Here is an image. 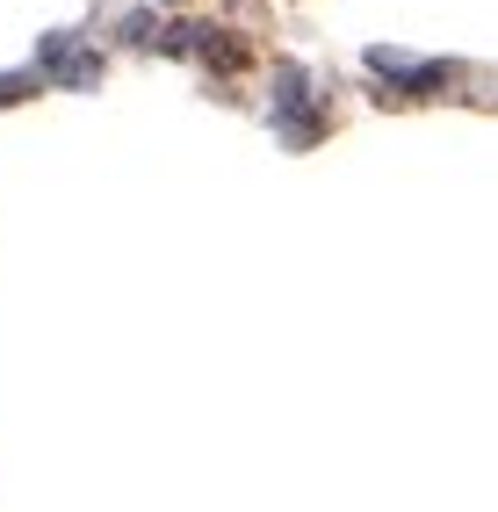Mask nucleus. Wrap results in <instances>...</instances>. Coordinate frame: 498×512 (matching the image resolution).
Masks as SVG:
<instances>
[{"label":"nucleus","mask_w":498,"mask_h":512,"mask_svg":"<svg viewBox=\"0 0 498 512\" xmlns=\"http://www.w3.org/2000/svg\"><path fill=\"white\" fill-rule=\"evenodd\" d=\"M51 73L65 80V87H94V80H102V58H94V51H65V37H51Z\"/></svg>","instance_id":"f257e3e1"}]
</instances>
